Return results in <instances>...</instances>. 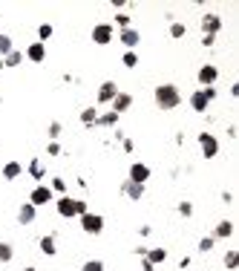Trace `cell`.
Segmentation results:
<instances>
[{
	"instance_id": "7bdbcfd3",
	"label": "cell",
	"mask_w": 239,
	"mask_h": 271,
	"mask_svg": "<svg viewBox=\"0 0 239 271\" xmlns=\"http://www.w3.org/2000/svg\"><path fill=\"white\" fill-rule=\"evenodd\" d=\"M141 271H156V265H153L150 259H144V257H141Z\"/></svg>"
},
{
	"instance_id": "f35d334b",
	"label": "cell",
	"mask_w": 239,
	"mask_h": 271,
	"mask_svg": "<svg viewBox=\"0 0 239 271\" xmlns=\"http://www.w3.org/2000/svg\"><path fill=\"white\" fill-rule=\"evenodd\" d=\"M61 153H64V150H61V144H58V142L46 144V156H61Z\"/></svg>"
},
{
	"instance_id": "5b68a950",
	"label": "cell",
	"mask_w": 239,
	"mask_h": 271,
	"mask_svg": "<svg viewBox=\"0 0 239 271\" xmlns=\"http://www.w3.org/2000/svg\"><path fill=\"white\" fill-rule=\"evenodd\" d=\"M55 213L61 216V219H75L78 213H75V196H69V193H64V196H55Z\"/></svg>"
},
{
	"instance_id": "4fadbf2b",
	"label": "cell",
	"mask_w": 239,
	"mask_h": 271,
	"mask_svg": "<svg viewBox=\"0 0 239 271\" xmlns=\"http://www.w3.org/2000/svg\"><path fill=\"white\" fill-rule=\"evenodd\" d=\"M118 41H121V47H124L127 52H136V47L141 44V32L133 29V26H130V29H121V32H118Z\"/></svg>"
},
{
	"instance_id": "d590c367",
	"label": "cell",
	"mask_w": 239,
	"mask_h": 271,
	"mask_svg": "<svg viewBox=\"0 0 239 271\" xmlns=\"http://www.w3.org/2000/svg\"><path fill=\"white\" fill-rule=\"evenodd\" d=\"M176 211L190 219V216H193V202H179V205H176Z\"/></svg>"
},
{
	"instance_id": "bcb514c9",
	"label": "cell",
	"mask_w": 239,
	"mask_h": 271,
	"mask_svg": "<svg viewBox=\"0 0 239 271\" xmlns=\"http://www.w3.org/2000/svg\"><path fill=\"white\" fill-rule=\"evenodd\" d=\"M179 268H190V257H182V259H179Z\"/></svg>"
},
{
	"instance_id": "e575fe53",
	"label": "cell",
	"mask_w": 239,
	"mask_h": 271,
	"mask_svg": "<svg viewBox=\"0 0 239 271\" xmlns=\"http://www.w3.org/2000/svg\"><path fill=\"white\" fill-rule=\"evenodd\" d=\"M81 271H107V265H104V259H87Z\"/></svg>"
},
{
	"instance_id": "f1b7e54d",
	"label": "cell",
	"mask_w": 239,
	"mask_h": 271,
	"mask_svg": "<svg viewBox=\"0 0 239 271\" xmlns=\"http://www.w3.org/2000/svg\"><path fill=\"white\" fill-rule=\"evenodd\" d=\"M12 49H15V41H12L6 32H0V58H6Z\"/></svg>"
},
{
	"instance_id": "603a6c76",
	"label": "cell",
	"mask_w": 239,
	"mask_h": 271,
	"mask_svg": "<svg viewBox=\"0 0 239 271\" xmlns=\"http://www.w3.org/2000/svg\"><path fill=\"white\" fill-rule=\"evenodd\" d=\"M23 61H26V58H23V52H21V49H12L9 55L3 58V67H9V70H15V67H21Z\"/></svg>"
},
{
	"instance_id": "1f68e13d",
	"label": "cell",
	"mask_w": 239,
	"mask_h": 271,
	"mask_svg": "<svg viewBox=\"0 0 239 271\" xmlns=\"http://www.w3.org/2000/svg\"><path fill=\"white\" fill-rule=\"evenodd\" d=\"M49 188H52V193H55V196H64V193H67V179L55 176L52 182H49Z\"/></svg>"
},
{
	"instance_id": "30bf717a",
	"label": "cell",
	"mask_w": 239,
	"mask_h": 271,
	"mask_svg": "<svg viewBox=\"0 0 239 271\" xmlns=\"http://www.w3.org/2000/svg\"><path fill=\"white\" fill-rule=\"evenodd\" d=\"M199 26H202V35H213V38H216L219 32H222V18H219L216 12H207V15H202Z\"/></svg>"
},
{
	"instance_id": "6da1fadb",
	"label": "cell",
	"mask_w": 239,
	"mask_h": 271,
	"mask_svg": "<svg viewBox=\"0 0 239 271\" xmlns=\"http://www.w3.org/2000/svg\"><path fill=\"white\" fill-rule=\"evenodd\" d=\"M153 101H156V107L159 110H164V113H170V110H176V107L182 104V93H179V87L176 84H159L156 90H153Z\"/></svg>"
},
{
	"instance_id": "44dd1931",
	"label": "cell",
	"mask_w": 239,
	"mask_h": 271,
	"mask_svg": "<svg viewBox=\"0 0 239 271\" xmlns=\"http://www.w3.org/2000/svg\"><path fill=\"white\" fill-rule=\"evenodd\" d=\"M78 118H81L84 127H95V121H98V110H95V107H84V110L78 113Z\"/></svg>"
},
{
	"instance_id": "d6986e66",
	"label": "cell",
	"mask_w": 239,
	"mask_h": 271,
	"mask_svg": "<svg viewBox=\"0 0 239 271\" xmlns=\"http://www.w3.org/2000/svg\"><path fill=\"white\" fill-rule=\"evenodd\" d=\"M21 176H23V165L18 159H12V162L3 165V179H6V182H15V179H21Z\"/></svg>"
},
{
	"instance_id": "83f0119b",
	"label": "cell",
	"mask_w": 239,
	"mask_h": 271,
	"mask_svg": "<svg viewBox=\"0 0 239 271\" xmlns=\"http://www.w3.org/2000/svg\"><path fill=\"white\" fill-rule=\"evenodd\" d=\"M184 35H187V26H184L182 21H170V38L173 41H182Z\"/></svg>"
},
{
	"instance_id": "ba28073f",
	"label": "cell",
	"mask_w": 239,
	"mask_h": 271,
	"mask_svg": "<svg viewBox=\"0 0 239 271\" xmlns=\"http://www.w3.org/2000/svg\"><path fill=\"white\" fill-rule=\"evenodd\" d=\"M150 176H153V170H150V165H144V162H133V165L127 167V179H130V182L147 185Z\"/></svg>"
},
{
	"instance_id": "ab89813d",
	"label": "cell",
	"mask_w": 239,
	"mask_h": 271,
	"mask_svg": "<svg viewBox=\"0 0 239 271\" xmlns=\"http://www.w3.org/2000/svg\"><path fill=\"white\" fill-rule=\"evenodd\" d=\"M213 44H216V38L213 35H202V47L205 49H213Z\"/></svg>"
},
{
	"instance_id": "484cf974",
	"label": "cell",
	"mask_w": 239,
	"mask_h": 271,
	"mask_svg": "<svg viewBox=\"0 0 239 271\" xmlns=\"http://www.w3.org/2000/svg\"><path fill=\"white\" fill-rule=\"evenodd\" d=\"M15 259V245L12 242H0V265H9Z\"/></svg>"
},
{
	"instance_id": "74e56055",
	"label": "cell",
	"mask_w": 239,
	"mask_h": 271,
	"mask_svg": "<svg viewBox=\"0 0 239 271\" xmlns=\"http://www.w3.org/2000/svg\"><path fill=\"white\" fill-rule=\"evenodd\" d=\"M87 211H90V202H87V199H78V196H75V213H78V216H84Z\"/></svg>"
},
{
	"instance_id": "b9f144b4",
	"label": "cell",
	"mask_w": 239,
	"mask_h": 271,
	"mask_svg": "<svg viewBox=\"0 0 239 271\" xmlns=\"http://www.w3.org/2000/svg\"><path fill=\"white\" fill-rule=\"evenodd\" d=\"M222 202H225V205H233V193H230V190H222Z\"/></svg>"
},
{
	"instance_id": "277c9868",
	"label": "cell",
	"mask_w": 239,
	"mask_h": 271,
	"mask_svg": "<svg viewBox=\"0 0 239 271\" xmlns=\"http://www.w3.org/2000/svg\"><path fill=\"white\" fill-rule=\"evenodd\" d=\"M29 202H32L35 208H44V205H52L55 202V193H52V188L49 185H35L32 190H29Z\"/></svg>"
},
{
	"instance_id": "8fae6325",
	"label": "cell",
	"mask_w": 239,
	"mask_h": 271,
	"mask_svg": "<svg viewBox=\"0 0 239 271\" xmlns=\"http://www.w3.org/2000/svg\"><path fill=\"white\" fill-rule=\"evenodd\" d=\"M121 93V90H118V84L115 81H104L101 87H98V93H95V101H98V104H113V98L115 95Z\"/></svg>"
},
{
	"instance_id": "7c38bea8",
	"label": "cell",
	"mask_w": 239,
	"mask_h": 271,
	"mask_svg": "<svg viewBox=\"0 0 239 271\" xmlns=\"http://www.w3.org/2000/svg\"><path fill=\"white\" fill-rule=\"evenodd\" d=\"M23 58L29 61V64H44V61H46V44H41V41H32L29 47L23 49Z\"/></svg>"
},
{
	"instance_id": "f546056e",
	"label": "cell",
	"mask_w": 239,
	"mask_h": 271,
	"mask_svg": "<svg viewBox=\"0 0 239 271\" xmlns=\"http://www.w3.org/2000/svg\"><path fill=\"white\" fill-rule=\"evenodd\" d=\"M52 35H55V26H52V24H41V26H38V41H41V44H46Z\"/></svg>"
},
{
	"instance_id": "2e32d148",
	"label": "cell",
	"mask_w": 239,
	"mask_h": 271,
	"mask_svg": "<svg viewBox=\"0 0 239 271\" xmlns=\"http://www.w3.org/2000/svg\"><path fill=\"white\" fill-rule=\"evenodd\" d=\"M187 101H190V110H193V113H199V116H202V113H207V107H210V101L205 98V93H202V90H193Z\"/></svg>"
},
{
	"instance_id": "8d00e7d4",
	"label": "cell",
	"mask_w": 239,
	"mask_h": 271,
	"mask_svg": "<svg viewBox=\"0 0 239 271\" xmlns=\"http://www.w3.org/2000/svg\"><path fill=\"white\" fill-rule=\"evenodd\" d=\"M199 90L205 93V98H207V101H210V104H213V101H216V98H219V90H216V87H199Z\"/></svg>"
},
{
	"instance_id": "60d3db41",
	"label": "cell",
	"mask_w": 239,
	"mask_h": 271,
	"mask_svg": "<svg viewBox=\"0 0 239 271\" xmlns=\"http://www.w3.org/2000/svg\"><path fill=\"white\" fill-rule=\"evenodd\" d=\"M121 147H124V153H133V150H136L133 139H121Z\"/></svg>"
},
{
	"instance_id": "ffe728a7",
	"label": "cell",
	"mask_w": 239,
	"mask_h": 271,
	"mask_svg": "<svg viewBox=\"0 0 239 271\" xmlns=\"http://www.w3.org/2000/svg\"><path fill=\"white\" fill-rule=\"evenodd\" d=\"M213 239H230V236H233V222H230V219H222V222H216V228H213Z\"/></svg>"
},
{
	"instance_id": "9a60e30c",
	"label": "cell",
	"mask_w": 239,
	"mask_h": 271,
	"mask_svg": "<svg viewBox=\"0 0 239 271\" xmlns=\"http://www.w3.org/2000/svg\"><path fill=\"white\" fill-rule=\"evenodd\" d=\"M38 248H41V254H44V257H55V254H58L55 234H44L41 239H38Z\"/></svg>"
},
{
	"instance_id": "4316f807",
	"label": "cell",
	"mask_w": 239,
	"mask_h": 271,
	"mask_svg": "<svg viewBox=\"0 0 239 271\" xmlns=\"http://www.w3.org/2000/svg\"><path fill=\"white\" fill-rule=\"evenodd\" d=\"M113 26H118V32H121V29H130V26H133V18H130L127 12H115Z\"/></svg>"
},
{
	"instance_id": "4dcf8cb0",
	"label": "cell",
	"mask_w": 239,
	"mask_h": 271,
	"mask_svg": "<svg viewBox=\"0 0 239 271\" xmlns=\"http://www.w3.org/2000/svg\"><path fill=\"white\" fill-rule=\"evenodd\" d=\"M64 133V124L61 121H49V127H46V136H49V142H58V136Z\"/></svg>"
},
{
	"instance_id": "9c48e42d",
	"label": "cell",
	"mask_w": 239,
	"mask_h": 271,
	"mask_svg": "<svg viewBox=\"0 0 239 271\" xmlns=\"http://www.w3.org/2000/svg\"><path fill=\"white\" fill-rule=\"evenodd\" d=\"M118 190H121V196H127L130 202H141V199H144V193H147V185H138V182H130V179H124Z\"/></svg>"
},
{
	"instance_id": "8992f818",
	"label": "cell",
	"mask_w": 239,
	"mask_h": 271,
	"mask_svg": "<svg viewBox=\"0 0 239 271\" xmlns=\"http://www.w3.org/2000/svg\"><path fill=\"white\" fill-rule=\"evenodd\" d=\"M113 41H115V26L113 24H95L92 26V44L107 47V44H113Z\"/></svg>"
},
{
	"instance_id": "f6af8a7d",
	"label": "cell",
	"mask_w": 239,
	"mask_h": 271,
	"mask_svg": "<svg viewBox=\"0 0 239 271\" xmlns=\"http://www.w3.org/2000/svg\"><path fill=\"white\" fill-rule=\"evenodd\" d=\"M230 95H233V98H239V81L230 84Z\"/></svg>"
},
{
	"instance_id": "e0dca14e",
	"label": "cell",
	"mask_w": 239,
	"mask_h": 271,
	"mask_svg": "<svg viewBox=\"0 0 239 271\" xmlns=\"http://www.w3.org/2000/svg\"><path fill=\"white\" fill-rule=\"evenodd\" d=\"M23 170H26V173H29V176H32L35 182H38V185H41V182L46 179V165L41 162V159H32V162L23 167Z\"/></svg>"
},
{
	"instance_id": "5bb4252c",
	"label": "cell",
	"mask_w": 239,
	"mask_h": 271,
	"mask_svg": "<svg viewBox=\"0 0 239 271\" xmlns=\"http://www.w3.org/2000/svg\"><path fill=\"white\" fill-rule=\"evenodd\" d=\"M38 219V208H35L32 202H21V208H18V225H35Z\"/></svg>"
},
{
	"instance_id": "d6a6232c",
	"label": "cell",
	"mask_w": 239,
	"mask_h": 271,
	"mask_svg": "<svg viewBox=\"0 0 239 271\" xmlns=\"http://www.w3.org/2000/svg\"><path fill=\"white\" fill-rule=\"evenodd\" d=\"M213 248H216V239H213V236H202V239H199V254H210Z\"/></svg>"
},
{
	"instance_id": "3957f363",
	"label": "cell",
	"mask_w": 239,
	"mask_h": 271,
	"mask_svg": "<svg viewBox=\"0 0 239 271\" xmlns=\"http://www.w3.org/2000/svg\"><path fill=\"white\" fill-rule=\"evenodd\" d=\"M196 142H199V150H202V159H216L219 150H222V144H219V139L213 136V133H199L196 136Z\"/></svg>"
},
{
	"instance_id": "52a82bcc",
	"label": "cell",
	"mask_w": 239,
	"mask_h": 271,
	"mask_svg": "<svg viewBox=\"0 0 239 271\" xmlns=\"http://www.w3.org/2000/svg\"><path fill=\"white\" fill-rule=\"evenodd\" d=\"M196 81H199V87H216L219 67L216 64H202V67L196 70Z\"/></svg>"
},
{
	"instance_id": "d4e9b609",
	"label": "cell",
	"mask_w": 239,
	"mask_h": 271,
	"mask_svg": "<svg viewBox=\"0 0 239 271\" xmlns=\"http://www.w3.org/2000/svg\"><path fill=\"white\" fill-rule=\"evenodd\" d=\"M222 262H225V268H228V271H236L239 251H236V248H228V251H225V257H222Z\"/></svg>"
},
{
	"instance_id": "cb8c5ba5",
	"label": "cell",
	"mask_w": 239,
	"mask_h": 271,
	"mask_svg": "<svg viewBox=\"0 0 239 271\" xmlns=\"http://www.w3.org/2000/svg\"><path fill=\"white\" fill-rule=\"evenodd\" d=\"M144 259H150L153 265H161L167 259V248H147V257Z\"/></svg>"
},
{
	"instance_id": "c3c4849f",
	"label": "cell",
	"mask_w": 239,
	"mask_h": 271,
	"mask_svg": "<svg viewBox=\"0 0 239 271\" xmlns=\"http://www.w3.org/2000/svg\"><path fill=\"white\" fill-rule=\"evenodd\" d=\"M0 70H6V67H3V58H0Z\"/></svg>"
},
{
	"instance_id": "7dc6e473",
	"label": "cell",
	"mask_w": 239,
	"mask_h": 271,
	"mask_svg": "<svg viewBox=\"0 0 239 271\" xmlns=\"http://www.w3.org/2000/svg\"><path fill=\"white\" fill-rule=\"evenodd\" d=\"M21 271H38V268H35V265H26V268H21Z\"/></svg>"
},
{
	"instance_id": "836d02e7",
	"label": "cell",
	"mask_w": 239,
	"mask_h": 271,
	"mask_svg": "<svg viewBox=\"0 0 239 271\" xmlns=\"http://www.w3.org/2000/svg\"><path fill=\"white\" fill-rule=\"evenodd\" d=\"M121 64H124L127 70H136L138 67V52H124V55H121Z\"/></svg>"
},
{
	"instance_id": "7a4b0ae2",
	"label": "cell",
	"mask_w": 239,
	"mask_h": 271,
	"mask_svg": "<svg viewBox=\"0 0 239 271\" xmlns=\"http://www.w3.org/2000/svg\"><path fill=\"white\" fill-rule=\"evenodd\" d=\"M78 225H81V231L87 236H101L104 234V216L101 213H92V211H87L84 216H78Z\"/></svg>"
},
{
	"instance_id": "ee69618b",
	"label": "cell",
	"mask_w": 239,
	"mask_h": 271,
	"mask_svg": "<svg viewBox=\"0 0 239 271\" xmlns=\"http://www.w3.org/2000/svg\"><path fill=\"white\" fill-rule=\"evenodd\" d=\"M138 234H141V236H150V234H153V228H150V225H141V228H138Z\"/></svg>"
},
{
	"instance_id": "7402d4cb",
	"label": "cell",
	"mask_w": 239,
	"mask_h": 271,
	"mask_svg": "<svg viewBox=\"0 0 239 271\" xmlns=\"http://www.w3.org/2000/svg\"><path fill=\"white\" fill-rule=\"evenodd\" d=\"M118 113H113V110H107V113H98V121H95V127H115L118 124Z\"/></svg>"
},
{
	"instance_id": "ac0fdd59",
	"label": "cell",
	"mask_w": 239,
	"mask_h": 271,
	"mask_svg": "<svg viewBox=\"0 0 239 271\" xmlns=\"http://www.w3.org/2000/svg\"><path fill=\"white\" fill-rule=\"evenodd\" d=\"M110 107H113V113H118V116H124L127 110L133 107V95H130V93H118V95L113 98V104H110Z\"/></svg>"
}]
</instances>
